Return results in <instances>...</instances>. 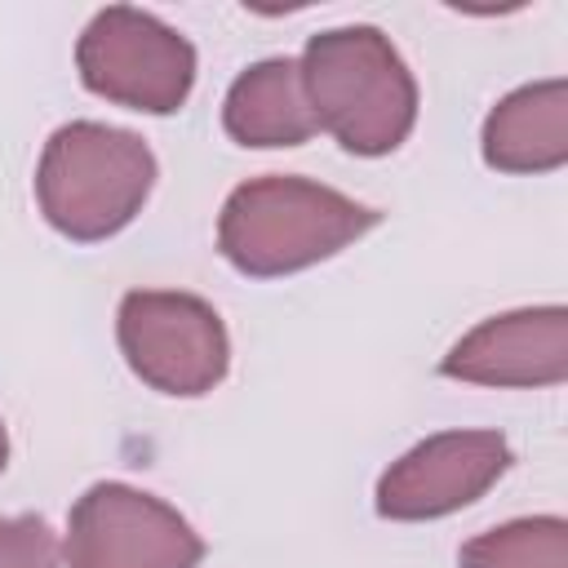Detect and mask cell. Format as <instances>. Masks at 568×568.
Listing matches in <instances>:
<instances>
[{"instance_id": "1", "label": "cell", "mask_w": 568, "mask_h": 568, "mask_svg": "<svg viewBox=\"0 0 568 568\" xmlns=\"http://www.w3.org/2000/svg\"><path fill=\"white\" fill-rule=\"evenodd\" d=\"M382 222L377 209L293 173L240 182L217 213V253L248 280L297 275Z\"/></svg>"}, {"instance_id": "2", "label": "cell", "mask_w": 568, "mask_h": 568, "mask_svg": "<svg viewBox=\"0 0 568 568\" xmlns=\"http://www.w3.org/2000/svg\"><path fill=\"white\" fill-rule=\"evenodd\" d=\"M311 115L351 155H390L417 124V80L377 27H333L302 49Z\"/></svg>"}, {"instance_id": "3", "label": "cell", "mask_w": 568, "mask_h": 568, "mask_svg": "<svg viewBox=\"0 0 568 568\" xmlns=\"http://www.w3.org/2000/svg\"><path fill=\"white\" fill-rule=\"evenodd\" d=\"M151 186V146L102 120H71L53 129L36 164V204L44 222L75 244H98L124 231L142 213Z\"/></svg>"}, {"instance_id": "4", "label": "cell", "mask_w": 568, "mask_h": 568, "mask_svg": "<svg viewBox=\"0 0 568 568\" xmlns=\"http://www.w3.org/2000/svg\"><path fill=\"white\" fill-rule=\"evenodd\" d=\"M75 67L89 93L146 115L182 111L195 89L191 40L133 4H106L89 18L75 40Z\"/></svg>"}, {"instance_id": "5", "label": "cell", "mask_w": 568, "mask_h": 568, "mask_svg": "<svg viewBox=\"0 0 568 568\" xmlns=\"http://www.w3.org/2000/svg\"><path fill=\"white\" fill-rule=\"evenodd\" d=\"M120 355L160 395H209L231 368V337L222 315L178 288H133L115 311Z\"/></svg>"}, {"instance_id": "6", "label": "cell", "mask_w": 568, "mask_h": 568, "mask_svg": "<svg viewBox=\"0 0 568 568\" xmlns=\"http://www.w3.org/2000/svg\"><path fill=\"white\" fill-rule=\"evenodd\" d=\"M204 559L200 532L160 497L102 479L84 488L67 519L71 568H195Z\"/></svg>"}, {"instance_id": "7", "label": "cell", "mask_w": 568, "mask_h": 568, "mask_svg": "<svg viewBox=\"0 0 568 568\" xmlns=\"http://www.w3.org/2000/svg\"><path fill=\"white\" fill-rule=\"evenodd\" d=\"M510 466V444L497 430H439L413 444L377 479L373 506L382 519L422 524L479 501Z\"/></svg>"}, {"instance_id": "8", "label": "cell", "mask_w": 568, "mask_h": 568, "mask_svg": "<svg viewBox=\"0 0 568 568\" xmlns=\"http://www.w3.org/2000/svg\"><path fill=\"white\" fill-rule=\"evenodd\" d=\"M439 373L470 386H559L568 377V311L524 306L493 315L448 346Z\"/></svg>"}, {"instance_id": "9", "label": "cell", "mask_w": 568, "mask_h": 568, "mask_svg": "<svg viewBox=\"0 0 568 568\" xmlns=\"http://www.w3.org/2000/svg\"><path fill=\"white\" fill-rule=\"evenodd\" d=\"M484 164L497 173H555L568 164V84L537 80L506 93L484 120Z\"/></svg>"}, {"instance_id": "10", "label": "cell", "mask_w": 568, "mask_h": 568, "mask_svg": "<svg viewBox=\"0 0 568 568\" xmlns=\"http://www.w3.org/2000/svg\"><path fill=\"white\" fill-rule=\"evenodd\" d=\"M222 129L240 146H302L320 129L302 89V67L293 58L244 67L226 89Z\"/></svg>"}, {"instance_id": "11", "label": "cell", "mask_w": 568, "mask_h": 568, "mask_svg": "<svg viewBox=\"0 0 568 568\" xmlns=\"http://www.w3.org/2000/svg\"><path fill=\"white\" fill-rule=\"evenodd\" d=\"M457 568H568V519L532 515L497 524L457 550Z\"/></svg>"}, {"instance_id": "12", "label": "cell", "mask_w": 568, "mask_h": 568, "mask_svg": "<svg viewBox=\"0 0 568 568\" xmlns=\"http://www.w3.org/2000/svg\"><path fill=\"white\" fill-rule=\"evenodd\" d=\"M0 568H58V541L40 515L0 519Z\"/></svg>"}, {"instance_id": "13", "label": "cell", "mask_w": 568, "mask_h": 568, "mask_svg": "<svg viewBox=\"0 0 568 568\" xmlns=\"http://www.w3.org/2000/svg\"><path fill=\"white\" fill-rule=\"evenodd\" d=\"M4 462H9V435H4V422H0V470H4Z\"/></svg>"}]
</instances>
